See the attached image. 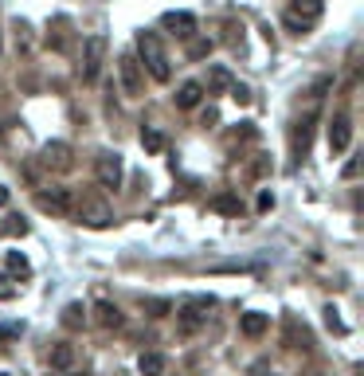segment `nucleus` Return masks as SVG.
<instances>
[{
  "label": "nucleus",
  "mask_w": 364,
  "mask_h": 376,
  "mask_svg": "<svg viewBox=\"0 0 364 376\" xmlns=\"http://www.w3.org/2000/svg\"><path fill=\"white\" fill-rule=\"evenodd\" d=\"M137 63L141 71H149L157 83H169L172 79V63L165 55V43H161L157 32H137Z\"/></svg>",
  "instance_id": "1"
},
{
  "label": "nucleus",
  "mask_w": 364,
  "mask_h": 376,
  "mask_svg": "<svg viewBox=\"0 0 364 376\" xmlns=\"http://www.w3.org/2000/svg\"><path fill=\"white\" fill-rule=\"evenodd\" d=\"M94 177L98 184L106 188V192H118L121 188V177H125V165H121V153H114V149H102L94 161Z\"/></svg>",
  "instance_id": "2"
},
{
  "label": "nucleus",
  "mask_w": 364,
  "mask_h": 376,
  "mask_svg": "<svg viewBox=\"0 0 364 376\" xmlns=\"http://www.w3.org/2000/svg\"><path fill=\"white\" fill-rule=\"evenodd\" d=\"M106 36H86L83 43V63H79V71H83L86 83H94L98 71H102V63H106Z\"/></svg>",
  "instance_id": "3"
},
{
  "label": "nucleus",
  "mask_w": 364,
  "mask_h": 376,
  "mask_svg": "<svg viewBox=\"0 0 364 376\" xmlns=\"http://www.w3.org/2000/svg\"><path fill=\"white\" fill-rule=\"evenodd\" d=\"M321 12H325V4L321 0H290V8H286V24L290 28H310L321 20Z\"/></svg>",
  "instance_id": "4"
},
{
  "label": "nucleus",
  "mask_w": 364,
  "mask_h": 376,
  "mask_svg": "<svg viewBox=\"0 0 364 376\" xmlns=\"http://www.w3.org/2000/svg\"><path fill=\"white\" fill-rule=\"evenodd\" d=\"M212 306H216V298H212V294H196V298H188V302H184L181 310H176V314H181L184 333H192V329L208 317V310H212Z\"/></svg>",
  "instance_id": "5"
},
{
  "label": "nucleus",
  "mask_w": 364,
  "mask_h": 376,
  "mask_svg": "<svg viewBox=\"0 0 364 376\" xmlns=\"http://www.w3.org/2000/svg\"><path fill=\"white\" fill-rule=\"evenodd\" d=\"M118 79H121V90L130 98L141 95V86H145V75H141V63L134 59V55H121L118 59Z\"/></svg>",
  "instance_id": "6"
},
{
  "label": "nucleus",
  "mask_w": 364,
  "mask_h": 376,
  "mask_svg": "<svg viewBox=\"0 0 364 376\" xmlns=\"http://www.w3.org/2000/svg\"><path fill=\"white\" fill-rule=\"evenodd\" d=\"M36 200H39V208H43V212H51V216H71V212H74L71 188H51V192H39Z\"/></svg>",
  "instance_id": "7"
},
{
  "label": "nucleus",
  "mask_w": 364,
  "mask_h": 376,
  "mask_svg": "<svg viewBox=\"0 0 364 376\" xmlns=\"http://www.w3.org/2000/svg\"><path fill=\"white\" fill-rule=\"evenodd\" d=\"M48 364L55 368V373H67V368H74L79 364V345L74 341H55L48 353Z\"/></svg>",
  "instance_id": "8"
},
{
  "label": "nucleus",
  "mask_w": 364,
  "mask_h": 376,
  "mask_svg": "<svg viewBox=\"0 0 364 376\" xmlns=\"http://www.w3.org/2000/svg\"><path fill=\"white\" fill-rule=\"evenodd\" d=\"M352 141V118L349 114H337V118L329 121V149L333 153H345Z\"/></svg>",
  "instance_id": "9"
},
{
  "label": "nucleus",
  "mask_w": 364,
  "mask_h": 376,
  "mask_svg": "<svg viewBox=\"0 0 364 376\" xmlns=\"http://www.w3.org/2000/svg\"><path fill=\"white\" fill-rule=\"evenodd\" d=\"M74 216H79V224H86V228H106L110 219H114V216H110V208L102 204V200H83Z\"/></svg>",
  "instance_id": "10"
},
{
  "label": "nucleus",
  "mask_w": 364,
  "mask_h": 376,
  "mask_svg": "<svg viewBox=\"0 0 364 376\" xmlns=\"http://www.w3.org/2000/svg\"><path fill=\"white\" fill-rule=\"evenodd\" d=\"M161 24L169 28L172 36H181V39L196 36V16L192 12H165L161 16Z\"/></svg>",
  "instance_id": "11"
},
{
  "label": "nucleus",
  "mask_w": 364,
  "mask_h": 376,
  "mask_svg": "<svg viewBox=\"0 0 364 376\" xmlns=\"http://www.w3.org/2000/svg\"><path fill=\"white\" fill-rule=\"evenodd\" d=\"M43 165L48 169H71V146L67 141H48L43 146Z\"/></svg>",
  "instance_id": "12"
},
{
  "label": "nucleus",
  "mask_w": 364,
  "mask_h": 376,
  "mask_svg": "<svg viewBox=\"0 0 364 376\" xmlns=\"http://www.w3.org/2000/svg\"><path fill=\"white\" fill-rule=\"evenodd\" d=\"M270 329V314H259V310H251V314L239 317V333L243 337H263Z\"/></svg>",
  "instance_id": "13"
},
{
  "label": "nucleus",
  "mask_w": 364,
  "mask_h": 376,
  "mask_svg": "<svg viewBox=\"0 0 364 376\" xmlns=\"http://www.w3.org/2000/svg\"><path fill=\"white\" fill-rule=\"evenodd\" d=\"M200 98H204V83H184L176 95H172V102L181 110H196L200 106Z\"/></svg>",
  "instance_id": "14"
},
{
  "label": "nucleus",
  "mask_w": 364,
  "mask_h": 376,
  "mask_svg": "<svg viewBox=\"0 0 364 376\" xmlns=\"http://www.w3.org/2000/svg\"><path fill=\"white\" fill-rule=\"evenodd\" d=\"M137 368H141V376H165L169 361H165L161 353H141V361H137Z\"/></svg>",
  "instance_id": "15"
},
{
  "label": "nucleus",
  "mask_w": 364,
  "mask_h": 376,
  "mask_svg": "<svg viewBox=\"0 0 364 376\" xmlns=\"http://www.w3.org/2000/svg\"><path fill=\"white\" fill-rule=\"evenodd\" d=\"M94 314H98V326H102V329H118L121 326V310L114 302H98Z\"/></svg>",
  "instance_id": "16"
},
{
  "label": "nucleus",
  "mask_w": 364,
  "mask_h": 376,
  "mask_svg": "<svg viewBox=\"0 0 364 376\" xmlns=\"http://www.w3.org/2000/svg\"><path fill=\"white\" fill-rule=\"evenodd\" d=\"M228 86H231V71L228 67H212V71H208V90H212V95L228 90Z\"/></svg>",
  "instance_id": "17"
},
{
  "label": "nucleus",
  "mask_w": 364,
  "mask_h": 376,
  "mask_svg": "<svg viewBox=\"0 0 364 376\" xmlns=\"http://www.w3.org/2000/svg\"><path fill=\"white\" fill-rule=\"evenodd\" d=\"M141 146H145V153H161L165 149V134H161L157 126H145L141 130Z\"/></svg>",
  "instance_id": "18"
},
{
  "label": "nucleus",
  "mask_w": 364,
  "mask_h": 376,
  "mask_svg": "<svg viewBox=\"0 0 364 376\" xmlns=\"http://www.w3.org/2000/svg\"><path fill=\"white\" fill-rule=\"evenodd\" d=\"M63 326L67 329H79V326H86V310L79 302H71L67 310H63Z\"/></svg>",
  "instance_id": "19"
},
{
  "label": "nucleus",
  "mask_w": 364,
  "mask_h": 376,
  "mask_svg": "<svg viewBox=\"0 0 364 376\" xmlns=\"http://www.w3.org/2000/svg\"><path fill=\"white\" fill-rule=\"evenodd\" d=\"M8 270H12V275H20V279H28V275H32V263H28L24 255H8Z\"/></svg>",
  "instance_id": "20"
},
{
  "label": "nucleus",
  "mask_w": 364,
  "mask_h": 376,
  "mask_svg": "<svg viewBox=\"0 0 364 376\" xmlns=\"http://www.w3.org/2000/svg\"><path fill=\"white\" fill-rule=\"evenodd\" d=\"M212 208H216V212H231V216H239V208H243V204L235 200V196H219Z\"/></svg>",
  "instance_id": "21"
},
{
  "label": "nucleus",
  "mask_w": 364,
  "mask_h": 376,
  "mask_svg": "<svg viewBox=\"0 0 364 376\" xmlns=\"http://www.w3.org/2000/svg\"><path fill=\"white\" fill-rule=\"evenodd\" d=\"M4 282H8V279L0 275V298H16V286H4Z\"/></svg>",
  "instance_id": "22"
},
{
  "label": "nucleus",
  "mask_w": 364,
  "mask_h": 376,
  "mask_svg": "<svg viewBox=\"0 0 364 376\" xmlns=\"http://www.w3.org/2000/svg\"><path fill=\"white\" fill-rule=\"evenodd\" d=\"M149 310H153V314H157V317H165V310H169V302H149Z\"/></svg>",
  "instance_id": "23"
},
{
  "label": "nucleus",
  "mask_w": 364,
  "mask_h": 376,
  "mask_svg": "<svg viewBox=\"0 0 364 376\" xmlns=\"http://www.w3.org/2000/svg\"><path fill=\"white\" fill-rule=\"evenodd\" d=\"M8 204V188H0V208Z\"/></svg>",
  "instance_id": "24"
},
{
  "label": "nucleus",
  "mask_w": 364,
  "mask_h": 376,
  "mask_svg": "<svg viewBox=\"0 0 364 376\" xmlns=\"http://www.w3.org/2000/svg\"><path fill=\"white\" fill-rule=\"evenodd\" d=\"M59 376H83V373H74V368H67V373H59Z\"/></svg>",
  "instance_id": "25"
}]
</instances>
